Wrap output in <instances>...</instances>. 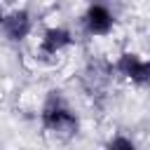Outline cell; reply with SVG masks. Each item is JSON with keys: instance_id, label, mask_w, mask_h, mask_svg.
<instances>
[{"instance_id": "cell-1", "label": "cell", "mask_w": 150, "mask_h": 150, "mask_svg": "<svg viewBox=\"0 0 150 150\" xmlns=\"http://www.w3.org/2000/svg\"><path fill=\"white\" fill-rule=\"evenodd\" d=\"M42 124L47 131H52L54 136L59 138H73L80 129V122H77V115L63 103L59 101V96L49 98L45 110H42Z\"/></svg>"}, {"instance_id": "cell-2", "label": "cell", "mask_w": 150, "mask_h": 150, "mask_svg": "<svg viewBox=\"0 0 150 150\" xmlns=\"http://www.w3.org/2000/svg\"><path fill=\"white\" fill-rule=\"evenodd\" d=\"M117 70H120L127 80H131V82H136V84L150 82V61L141 59V56L134 54V52H124V54L117 59Z\"/></svg>"}, {"instance_id": "cell-3", "label": "cell", "mask_w": 150, "mask_h": 150, "mask_svg": "<svg viewBox=\"0 0 150 150\" xmlns=\"http://www.w3.org/2000/svg\"><path fill=\"white\" fill-rule=\"evenodd\" d=\"M33 28V19L28 14V9H14L12 14H7L2 19V30L7 35V40L12 42H21L23 38H28Z\"/></svg>"}, {"instance_id": "cell-4", "label": "cell", "mask_w": 150, "mask_h": 150, "mask_svg": "<svg viewBox=\"0 0 150 150\" xmlns=\"http://www.w3.org/2000/svg\"><path fill=\"white\" fill-rule=\"evenodd\" d=\"M84 26L91 35H108L115 26V19L105 5H91L84 14Z\"/></svg>"}, {"instance_id": "cell-5", "label": "cell", "mask_w": 150, "mask_h": 150, "mask_svg": "<svg viewBox=\"0 0 150 150\" xmlns=\"http://www.w3.org/2000/svg\"><path fill=\"white\" fill-rule=\"evenodd\" d=\"M70 42H73V35H70V30H68V28L52 26V28H47V30L42 33V40H40V52H42V54L54 56V54L63 52Z\"/></svg>"}, {"instance_id": "cell-6", "label": "cell", "mask_w": 150, "mask_h": 150, "mask_svg": "<svg viewBox=\"0 0 150 150\" xmlns=\"http://www.w3.org/2000/svg\"><path fill=\"white\" fill-rule=\"evenodd\" d=\"M105 150H136V145H134L129 138H124V136H115V138L105 145Z\"/></svg>"}, {"instance_id": "cell-7", "label": "cell", "mask_w": 150, "mask_h": 150, "mask_svg": "<svg viewBox=\"0 0 150 150\" xmlns=\"http://www.w3.org/2000/svg\"><path fill=\"white\" fill-rule=\"evenodd\" d=\"M2 19H5V14H2V2H0V26H2Z\"/></svg>"}]
</instances>
